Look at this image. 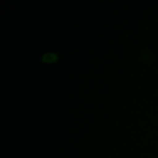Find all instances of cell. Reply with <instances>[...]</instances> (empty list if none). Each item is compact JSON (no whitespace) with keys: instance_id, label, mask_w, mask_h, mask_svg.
Wrapping results in <instances>:
<instances>
[{"instance_id":"obj_1","label":"cell","mask_w":158,"mask_h":158,"mask_svg":"<svg viewBox=\"0 0 158 158\" xmlns=\"http://www.w3.org/2000/svg\"><path fill=\"white\" fill-rule=\"evenodd\" d=\"M56 59V55L54 52H46L43 56V60L45 62H52Z\"/></svg>"}]
</instances>
